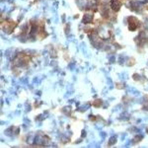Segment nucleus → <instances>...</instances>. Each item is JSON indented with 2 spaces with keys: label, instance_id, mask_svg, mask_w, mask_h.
<instances>
[{
  "label": "nucleus",
  "instance_id": "nucleus-1",
  "mask_svg": "<svg viewBox=\"0 0 148 148\" xmlns=\"http://www.w3.org/2000/svg\"><path fill=\"white\" fill-rule=\"evenodd\" d=\"M138 26H139V21H138L136 18H134V17L128 18V28H130V31L136 30L138 28Z\"/></svg>",
  "mask_w": 148,
  "mask_h": 148
},
{
  "label": "nucleus",
  "instance_id": "nucleus-2",
  "mask_svg": "<svg viewBox=\"0 0 148 148\" xmlns=\"http://www.w3.org/2000/svg\"><path fill=\"white\" fill-rule=\"evenodd\" d=\"M121 3H123V2H121V0H113V1L111 2V8L113 9L114 11H118L119 9L121 8Z\"/></svg>",
  "mask_w": 148,
  "mask_h": 148
},
{
  "label": "nucleus",
  "instance_id": "nucleus-3",
  "mask_svg": "<svg viewBox=\"0 0 148 148\" xmlns=\"http://www.w3.org/2000/svg\"><path fill=\"white\" fill-rule=\"evenodd\" d=\"M92 20H93V17H92V15H85L84 16V23H90V22H92Z\"/></svg>",
  "mask_w": 148,
  "mask_h": 148
}]
</instances>
